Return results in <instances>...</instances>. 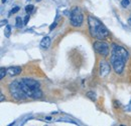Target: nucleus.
Instances as JSON below:
<instances>
[{
    "mask_svg": "<svg viewBox=\"0 0 131 126\" xmlns=\"http://www.w3.org/2000/svg\"><path fill=\"white\" fill-rule=\"evenodd\" d=\"M50 43H51V39L49 38V36H46V37H43L42 39H41V41H40V46L42 48H49V45H50Z\"/></svg>",
    "mask_w": 131,
    "mask_h": 126,
    "instance_id": "8",
    "label": "nucleus"
},
{
    "mask_svg": "<svg viewBox=\"0 0 131 126\" xmlns=\"http://www.w3.org/2000/svg\"><path fill=\"white\" fill-rule=\"evenodd\" d=\"M36 1H37V2H39V1H40V0H36Z\"/></svg>",
    "mask_w": 131,
    "mask_h": 126,
    "instance_id": "23",
    "label": "nucleus"
},
{
    "mask_svg": "<svg viewBox=\"0 0 131 126\" xmlns=\"http://www.w3.org/2000/svg\"><path fill=\"white\" fill-rule=\"evenodd\" d=\"M10 34H11V27L9 25H7L5 27V30H4V35L6 38H9L10 37Z\"/></svg>",
    "mask_w": 131,
    "mask_h": 126,
    "instance_id": "10",
    "label": "nucleus"
},
{
    "mask_svg": "<svg viewBox=\"0 0 131 126\" xmlns=\"http://www.w3.org/2000/svg\"><path fill=\"white\" fill-rule=\"evenodd\" d=\"M0 97H1V98H0V101H1V102L4 101V95L2 94V93H1V95H0Z\"/></svg>",
    "mask_w": 131,
    "mask_h": 126,
    "instance_id": "19",
    "label": "nucleus"
},
{
    "mask_svg": "<svg viewBox=\"0 0 131 126\" xmlns=\"http://www.w3.org/2000/svg\"><path fill=\"white\" fill-rule=\"evenodd\" d=\"M6 23H7V21H6V20H5V21H4V20H3V21H1V26H2L3 24H6Z\"/></svg>",
    "mask_w": 131,
    "mask_h": 126,
    "instance_id": "20",
    "label": "nucleus"
},
{
    "mask_svg": "<svg viewBox=\"0 0 131 126\" xmlns=\"http://www.w3.org/2000/svg\"><path fill=\"white\" fill-rule=\"evenodd\" d=\"M33 9H34V6L31 5V4H29V5H27V6L25 7V11H26L27 13H31L33 11Z\"/></svg>",
    "mask_w": 131,
    "mask_h": 126,
    "instance_id": "13",
    "label": "nucleus"
},
{
    "mask_svg": "<svg viewBox=\"0 0 131 126\" xmlns=\"http://www.w3.org/2000/svg\"><path fill=\"white\" fill-rule=\"evenodd\" d=\"M9 92H10L11 96H12L15 100H21V99H25V98H26V96L24 95L23 91H22L21 88H20L19 80L12 81V82L9 84Z\"/></svg>",
    "mask_w": 131,
    "mask_h": 126,
    "instance_id": "4",
    "label": "nucleus"
},
{
    "mask_svg": "<svg viewBox=\"0 0 131 126\" xmlns=\"http://www.w3.org/2000/svg\"><path fill=\"white\" fill-rule=\"evenodd\" d=\"M6 73H7V69H5L4 67H1L0 68V79L4 78V76L6 75Z\"/></svg>",
    "mask_w": 131,
    "mask_h": 126,
    "instance_id": "11",
    "label": "nucleus"
},
{
    "mask_svg": "<svg viewBox=\"0 0 131 126\" xmlns=\"http://www.w3.org/2000/svg\"><path fill=\"white\" fill-rule=\"evenodd\" d=\"M125 110H126V111H131V100H130V102L128 103V105H126Z\"/></svg>",
    "mask_w": 131,
    "mask_h": 126,
    "instance_id": "18",
    "label": "nucleus"
},
{
    "mask_svg": "<svg viewBox=\"0 0 131 126\" xmlns=\"http://www.w3.org/2000/svg\"><path fill=\"white\" fill-rule=\"evenodd\" d=\"M94 50L98 53L99 55H101L103 57H107L108 54H109V51H110L109 50V45L106 42L102 41V40L96 41L94 43Z\"/></svg>",
    "mask_w": 131,
    "mask_h": 126,
    "instance_id": "5",
    "label": "nucleus"
},
{
    "mask_svg": "<svg viewBox=\"0 0 131 126\" xmlns=\"http://www.w3.org/2000/svg\"><path fill=\"white\" fill-rule=\"evenodd\" d=\"M128 57H129L128 51L124 47L117 45V44L112 45L110 63L116 74H121L123 72L125 63L128 60Z\"/></svg>",
    "mask_w": 131,
    "mask_h": 126,
    "instance_id": "1",
    "label": "nucleus"
},
{
    "mask_svg": "<svg viewBox=\"0 0 131 126\" xmlns=\"http://www.w3.org/2000/svg\"><path fill=\"white\" fill-rule=\"evenodd\" d=\"M110 70H111L110 64L107 61L102 60L100 62V76L101 77H106L110 73Z\"/></svg>",
    "mask_w": 131,
    "mask_h": 126,
    "instance_id": "6",
    "label": "nucleus"
},
{
    "mask_svg": "<svg viewBox=\"0 0 131 126\" xmlns=\"http://www.w3.org/2000/svg\"><path fill=\"white\" fill-rule=\"evenodd\" d=\"M88 24H89V30L92 37H95L99 40H104L109 36V30L106 28V26L94 16L88 17Z\"/></svg>",
    "mask_w": 131,
    "mask_h": 126,
    "instance_id": "2",
    "label": "nucleus"
},
{
    "mask_svg": "<svg viewBox=\"0 0 131 126\" xmlns=\"http://www.w3.org/2000/svg\"><path fill=\"white\" fill-rule=\"evenodd\" d=\"M29 15H26L24 17V20H23V22H24V25H27V23H28V20H29Z\"/></svg>",
    "mask_w": 131,
    "mask_h": 126,
    "instance_id": "16",
    "label": "nucleus"
},
{
    "mask_svg": "<svg viewBox=\"0 0 131 126\" xmlns=\"http://www.w3.org/2000/svg\"><path fill=\"white\" fill-rule=\"evenodd\" d=\"M20 8L18 7V6H15V7H13L12 8V10H11V12H10V14H14V13H16V12H18V10H19Z\"/></svg>",
    "mask_w": 131,
    "mask_h": 126,
    "instance_id": "15",
    "label": "nucleus"
},
{
    "mask_svg": "<svg viewBox=\"0 0 131 126\" xmlns=\"http://www.w3.org/2000/svg\"><path fill=\"white\" fill-rule=\"evenodd\" d=\"M86 95H87L89 98H91L92 100H96V94L94 93V91H89V92H87Z\"/></svg>",
    "mask_w": 131,
    "mask_h": 126,
    "instance_id": "12",
    "label": "nucleus"
},
{
    "mask_svg": "<svg viewBox=\"0 0 131 126\" xmlns=\"http://www.w3.org/2000/svg\"><path fill=\"white\" fill-rule=\"evenodd\" d=\"M57 24H58V22H57V21H54V22H53V23H52V24H51V25L49 26V30L51 31V30H52L53 28H56V26H57Z\"/></svg>",
    "mask_w": 131,
    "mask_h": 126,
    "instance_id": "17",
    "label": "nucleus"
},
{
    "mask_svg": "<svg viewBox=\"0 0 131 126\" xmlns=\"http://www.w3.org/2000/svg\"><path fill=\"white\" fill-rule=\"evenodd\" d=\"M128 23H129V25H131V14H130V17H129V19H128Z\"/></svg>",
    "mask_w": 131,
    "mask_h": 126,
    "instance_id": "21",
    "label": "nucleus"
},
{
    "mask_svg": "<svg viewBox=\"0 0 131 126\" xmlns=\"http://www.w3.org/2000/svg\"><path fill=\"white\" fill-rule=\"evenodd\" d=\"M16 23H15V25H16L17 28H21L23 25H24V22L22 21V19H21V17H16Z\"/></svg>",
    "mask_w": 131,
    "mask_h": 126,
    "instance_id": "9",
    "label": "nucleus"
},
{
    "mask_svg": "<svg viewBox=\"0 0 131 126\" xmlns=\"http://www.w3.org/2000/svg\"><path fill=\"white\" fill-rule=\"evenodd\" d=\"M70 21L72 26L74 27H80L84 22V15L82 11L79 7H74L71 11V16H70Z\"/></svg>",
    "mask_w": 131,
    "mask_h": 126,
    "instance_id": "3",
    "label": "nucleus"
},
{
    "mask_svg": "<svg viewBox=\"0 0 131 126\" xmlns=\"http://www.w3.org/2000/svg\"><path fill=\"white\" fill-rule=\"evenodd\" d=\"M2 2H3V3H5V2H6V0H2Z\"/></svg>",
    "mask_w": 131,
    "mask_h": 126,
    "instance_id": "22",
    "label": "nucleus"
},
{
    "mask_svg": "<svg viewBox=\"0 0 131 126\" xmlns=\"http://www.w3.org/2000/svg\"><path fill=\"white\" fill-rule=\"evenodd\" d=\"M21 72V68L19 66H11L9 68H7V74H9L10 76H15L20 74Z\"/></svg>",
    "mask_w": 131,
    "mask_h": 126,
    "instance_id": "7",
    "label": "nucleus"
},
{
    "mask_svg": "<svg viewBox=\"0 0 131 126\" xmlns=\"http://www.w3.org/2000/svg\"><path fill=\"white\" fill-rule=\"evenodd\" d=\"M129 0H122V2H121V5L124 7V8H126L128 5H129Z\"/></svg>",
    "mask_w": 131,
    "mask_h": 126,
    "instance_id": "14",
    "label": "nucleus"
}]
</instances>
